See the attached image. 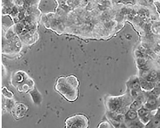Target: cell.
<instances>
[{"mask_svg":"<svg viewBox=\"0 0 160 128\" xmlns=\"http://www.w3.org/2000/svg\"><path fill=\"white\" fill-rule=\"evenodd\" d=\"M79 82L77 78L71 75L61 77L57 80L55 86L56 90L70 102H74L78 96Z\"/></svg>","mask_w":160,"mask_h":128,"instance_id":"6da1fadb","label":"cell"},{"mask_svg":"<svg viewBox=\"0 0 160 128\" xmlns=\"http://www.w3.org/2000/svg\"><path fill=\"white\" fill-rule=\"evenodd\" d=\"M132 97L128 93L122 96H109L105 101L108 112L125 114L129 110L128 106L133 102Z\"/></svg>","mask_w":160,"mask_h":128,"instance_id":"7a4b0ae2","label":"cell"},{"mask_svg":"<svg viewBox=\"0 0 160 128\" xmlns=\"http://www.w3.org/2000/svg\"><path fill=\"white\" fill-rule=\"evenodd\" d=\"M11 83L17 90L20 93L29 92L35 87L34 81L23 71H19L13 76Z\"/></svg>","mask_w":160,"mask_h":128,"instance_id":"3957f363","label":"cell"},{"mask_svg":"<svg viewBox=\"0 0 160 128\" xmlns=\"http://www.w3.org/2000/svg\"><path fill=\"white\" fill-rule=\"evenodd\" d=\"M65 123V128H88L89 120L83 114H77L67 119Z\"/></svg>","mask_w":160,"mask_h":128,"instance_id":"277c9868","label":"cell"},{"mask_svg":"<svg viewBox=\"0 0 160 128\" xmlns=\"http://www.w3.org/2000/svg\"><path fill=\"white\" fill-rule=\"evenodd\" d=\"M28 110V108L22 103L15 104L11 112L15 118L19 119L24 118Z\"/></svg>","mask_w":160,"mask_h":128,"instance_id":"5b68a950","label":"cell"},{"mask_svg":"<svg viewBox=\"0 0 160 128\" xmlns=\"http://www.w3.org/2000/svg\"><path fill=\"white\" fill-rule=\"evenodd\" d=\"M127 91L140 92L142 90L139 78L135 76L130 77L126 83Z\"/></svg>","mask_w":160,"mask_h":128,"instance_id":"8992f818","label":"cell"},{"mask_svg":"<svg viewBox=\"0 0 160 128\" xmlns=\"http://www.w3.org/2000/svg\"><path fill=\"white\" fill-rule=\"evenodd\" d=\"M147 109L151 111L158 108L157 97L151 96L143 105Z\"/></svg>","mask_w":160,"mask_h":128,"instance_id":"52a82bcc","label":"cell"},{"mask_svg":"<svg viewBox=\"0 0 160 128\" xmlns=\"http://www.w3.org/2000/svg\"><path fill=\"white\" fill-rule=\"evenodd\" d=\"M29 93L33 102L35 104L38 105L42 103L43 100L42 95L36 87Z\"/></svg>","mask_w":160,"mask_h":128,"instance_id":"ba28073f","label":"cell"},{"mask_svg":"<svg viewBox=\"0 0 160 128\" xmlns=\"http://www.w3.org/2000/svg\"><path fill=\"white\" fill-rule=\"evenodd\" d=\"M139 79L142 90L151 92L155 88V84L153 83L149 82L146 79L141 77L139 78Z\"/></svg>","mask_w":160,"mask_h":128,"instance_id":"9c48e42d","label":"cell"},{"mask_svg":"<svg viewBox=\"0 0 160 128\" xmlns=\"http://www.w3.org/2000/svg\"><path fill=\"white\" fill-rule=\"evenodd\" d=\"M125 119L131 121L138 118L137 111L130 109L125 114Z\"/></svg>","mask_w":160,"mask_h":128,"instance_id":"30bf717a","label":"cell"},{"mask_svg":"<svg viewBox=\"0 0 160 128\" xmlns=\"http://www.w3.org/2000/svg\"><path fill=\"white\" fill-rule=\"evenodd\" d=\"M158 76V72L155 70L149 72L148 75L145 79L148 81L154 83L157 81Z\"/></svg>","mask_w":160,"mask_h":128,"instance_id":"8fae6325","label":"cell"},{"mask_svg":"<svg viewBox=\"0 0 160 128\" xmlns=\"http://www.w3.org/2000/svg\"><path fill=\"white\" fill-rule=\"evenodd\" d=\"M15 104L13 99H6L5 104V109L8 112H11Z\"/></svg>","mask_w":160,"mask_h":128,"instance_id":"7c38bea8","label":"cell"},{"mask_svg":"<svg viewBox=\"0 0 160 128\" xmlns=\"http://www.w3.org/2000/svg\"><path fill=\"white\" fill-rule=\"evenodd\" d=\"M137 112L139 119L145 117L151 113V111L145 108L143 106L137 111Z\"/></svg>","mask_w":160,"mask_h":128,"instance_id":"4fadbf2b","label":"cell"},{"mask_svg":"<svg viewBox=\"0 0 160 128\" xmlns=\"http://www.w3.org/2000/svg\"><path fill=\"white\" fill-rule=\"evenodd\" d=\"M132 122L130 128H145V125L141 122L139 118Z\"/></svg>","mask_w":160,"mask_h":128,"instance_id":"5bb4252c","label":"cell"},{"mask_svg":"<svg viewBox=\"0 0 160 128\" xmlns=\"http://www.w3.org/2000/svg\"><path fill=\"white\" fill-rule=\"evenodd\" d=\"M143 103L137 100L133 101L129 106L130 109L134 110L137 111L142 107Z\"/></svg>","mask_w":160,"mask_h":128,"instance_id":"9a60e30c","label":"cell"},{"mask_svg":"<svg viewBox=\"0 0 160 128\" xmlns=\"http://www.w3.org/2000/svg\"><path fill=\"white\" fill-rule=\"evenodd\" d=\"M3 95L6 99H13L14 94L11 91L8 90L6 87H3L2 90Z\"/></svg>","mask_w":160,"mask_h":128,"instance_id":"2e32d148","label":"cell"},{"mask_svg":"<svg viewBox=\"0 0 160 128\" xmlns=\"http://www.w3.org/2000/svg\"><path fill=\"white\" fill-rule=\"evenodd\" d=\"M157 100L158 108H160V94L157 97Z\"/></svg>","mask_w":160,"mask_h":128,"instance_id":"e0dca14e","label":"cell"},{"mask_svg":"<svg viewBox=\"0 0 160 128\" xmlns=\"http://www.w3.org/2000/svg\"><path fill=\"white\" fill-rule=\"evenodd\" d=\"M157 81H160V72H158V76Z\"/></svg>","mask_w":160,"mask_h":128,"instance_id":"ac0fdd59","label":"cell"},{"mask_svg":"<svg viewBox=\"0 0 160 128\" xmlns=\"http://www.w3.org/2000/svg\"><path fill=\"white\" fill-rule=\"evenodd\" d=\"M157 128H160V126H159Z\"/></svg>","mask_w":160,"mask_h":128,"instance_id":"d6986e66","label":"cell"}]
</instances>
